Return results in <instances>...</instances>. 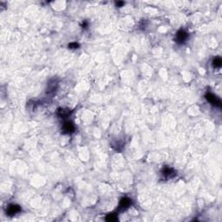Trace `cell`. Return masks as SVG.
Segmentation results:
<instances>
[{"instance_id":"9","label":"cell","mask_w":222,"mask_h":222,"mask_svg":"<svg viewBox=\"0 0 222 222\" xmlns=\"http://www.w3.org/2000/svg\"><path fill=\"white\" fill-rule=\"evenodd\" d=\"M221 64L222 61L220 57H216L215 59H214V61H213V65H214V67H221Z\"/></svg>"},{"instance_id":"6","label":"cell","mask_w":222,"mask_h":222,"mask_svg":"<svg viewBox=\"0 0 222 222\" xmlns=\"http://www.w3.org/2000/svg\"><path fill=\"white\" fill-rule=\"evenodd\" d=\"M131 205V199L128 198H123L120 201V208L122 209H127Z\"/></svg>"},{"instance_id":"2","label":"cell","mask_w":222,"mask_h":222,"mask_svg":"<svg viewBox=\"0 0 222 222\" xmlns=\"http://www.w3.org/2000/svg\"><path fill=\"white\" fill-rule=\"evenodd\" d=\"M187 37H188L187 33L186 31L182 30H179L176 34V40H177L178 43H184L187 40Z\"/></svg>"},{"instance_id":"5","label":"cell","mask_w":222,"mask_h":222,"mask_svg":"<svg viewBox=\"0 0 222 222\" xmlns=\"http://www.w3.org/2000/svg\"><path fill=\"white\" fill-rule=\"evenodd\" d=\"M162 173H163V175L166 176V177H173V176L175 175L174 170H173V168L168 167V166H166V167L163 168V169H162Z\"/></svg>"},{"instance_id":"1","label":"cell","mask_w":222,"mask_h":222,"mask_svg":"<svg viewBox=\"0 0 222 222\" xmlns=\"http://www.w3.org/2000/svg\"><path fill=\"white\" fill-rule=\"evenodd\" d=\"M206 100L209 102H211L212 104H214V105H215L217 107H221V100L218 98L216 96H214V94L207 93L206 95Z\"/></svg>"},{"instance_id":"8","label":"cell","mask_w":222,"mask_h":222,"mask_svg":"<svg viewBox=\"0 0 222 222\" xmlns=\"http://www.w3.org/2000/svg\"><path fill=\"white\" fill-rule=\"evenodd\" d=\"M117 220H118V218H117V216H116L115 214H110L107 215V217H106V221H107L113 222L116 221Z\"/></svg>"},{"instance_id":"7","label":"cell","mask_w":222,"mask_h":222,"mask_svg":"<svg viewBox=\"0 0 222 222\" xmlns=\"http://www.w3.org/2000/svg\"><path fill=\"white\" fill-rule=\"evenodd\" d=\"M58 116L61 117H67L70 115V110L69 109H58Z\"/></svg>"},{"instance_id":"3","label":"cell","mask_w":222,"mask_h":222,"mask_svg":"<svg viewBox=\"0 0 222 222\" xmlns=\"http://www.w3.org/2000/svg\"><path fill=\"white\" fill-rule=\"evenodd\" d=\"M20 206H18V205H11L9 206V207L7 208V214L10 215V216H12L16 214H18L19 211H20Z\"/></svg>"},{"instance_id":"4","label":"cell","mask_w":222,"mask_h":222,"mask_svg":"<svg viewBox=\"0 0 222 222\" xmlns=\"http://www.w3.org/2000/svg\"><path fill=\"white\" fill-rule=\"evenodd\" d=\"M74 130L75 126L71 122H66L65 123L63 124V131H64V133H68V134L73 133Z\"/></svg>"},{"instance_id":"11","label":"cell","mask_w":222,"mask_h":222,"mask_svg":"<svg viewBox=\"0 0 222 222\" xmlns=\"http://www.w3.org/2000/svg\"><path fill=\"white\" fill-rule=\"evenodd\" d=\"M123 2H117V3H116V5H117V6H122V5H123Z\"/></svg>"},{"instance_id":"10","label":"cell","mask_w":222,"mask_h":222,"mask_svg":"<svg viewBox=\"0 0 222 222\" xmlns=\"http://www.w3.org/2000/svg\"><path fill=\"white\" fill-rule=\"evenodd\" d=\"M78 47H79V44L77 43H71L69 44V48H70V49H76Z\"/></svg>"}]
</instances>
